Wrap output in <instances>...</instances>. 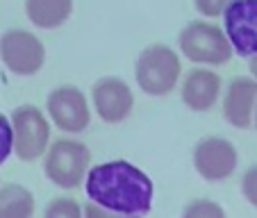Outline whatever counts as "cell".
Wrapping results in <instances>:
<instances>
[{
    "mask_svg": "<svg viewBox=\"0 0 257 218\" xmlns=\"http://www.w3.org/2000/svg\"><path fill=\"white\" fill-rule=\"evenodd\" d=\"M84 189L93 204L114 216H144L153 207V179L125 159H114L89 168Z\"/></svg>",
    "mask_w": 257,
    "mask_h": 218,
    "instance_id": "obj_1",
    "label": "cell"
},
{
    "mask_svg": "<svg viewBox=\"0 0 257 218\" xmlns=\"http://www.w3.org/2000/svg\"><path fill=\"white\" fill-rule=\"evenodd\" d=\"M180 73H182L180 57L175 55V50L162 44L146 48L135 64L137 84L148 96H169L178 84Z\"/></svg>",
    "mask_w": 257,
    "mask_h": 218,
    "instance_id": "obj_2",
    "label": "cell"
},
{
    "mask_svg": "<svg viewBox=\"0 0 257 218\" xmlns=\"http://www.w3.org/2000/svg\"><path fill=\"white\" fill-rule=\"evenodd\" d=\"M91 164V152L82 141L57 139L46 148V177L59 189H78L84 182Z\"/></svg>",
    "mask_w": 257,
    "mask_h": 218,
    "instance_id": "obj_3",
    "label": "cell"
},
{
    "mask_svg": "<svg viewBox=\"0 0 257 218\" xmlns=\"http://www.w3.org/2000/svg\"><path fill=\"white\" fill-rule=\"evenodd\" d=\"M180 50L194 64H207V66L228 64L234 53L223 30L207 21H191L180 32Z\"/></svg>",
    "mask_w": 257,
    "mask_h": 218,
    "instance_id": "obj_4",
    "label": "cell"
},
{
    "mask_svg": "<svg viewBox=\"0 0 257 218\" xmlns=\"http://www.w3.org/2000/svg\"><path fill=\"white\" fill-rule=\"evenodd\" d=\"M12 132H14V152L19 159H39L50 145V123L39 107L21 105L12 114Z\"/></svg>",
    "mask_w": 257,
    "mask_h": 218,
    "instance_id": "obj_5",
    "label": "cell"
},
{
    "mask_svg": "<svg viewBox=\"0 0 257 218\" xmlns=\"http://www.w3.org/2000/svg\"><path fill=\"white\" fill-rule=\"evenodd\" d=\"M0 62L14 75L30 78L44 66L46 48L39 37H34L28 30H7L0 37Z\"/></svg>",
    "mask_w": 257,
    "mask_h": 218,
    "instance_id": "obj_6",
    "label": "cell"
},
{
    "mask_svg": "<svg viewBox=\"0 0 257 218\" xmlns=\"http://www.w3.org/2000/svg\"><path fill=\"white\" fill-rule=\"evenodd\" d=\"M46 109H48L55 125L59 130L68 132V134L84 132L89 127V121H91L87 98L73 84H62V87L53 89L48 100H46Z\"/></svg>",
    "mask_w": 257,
    "mask_h": 218,
    "instance_id": "obj_7",
    "label": "cell"
},
{
    "mask_svg": "<svg viewBox=\"0 0 257 218\" xmlns=\"http://www.w3.org/2000/svg\"><path fill=\"white\" fill-rule=\"evenodd\" d=\"M223 28L234 53L257 55V0H230L223 10Z\"/></svg>",
    "mask_w": 257,
    "mask_h": 218,
    "instance_id": "obj_8",
    "label": "cell"
},
{
    "mask_svg": "<svg viewBox=\"0 0 257 218\" xmlns=\"http://www.w3.org/2000/svg\"><path fill=\"white\" fill-rule=\"evenodd\" d=\"M239 164L237 148L232 141L223 136H207L200 139L194 148V168L207 182H221L234 173Z\"/></svg>",
    "mask_w": 257,
    "mask_h": 218,
    "instance_id": "obj_9",
    "label": "cell"
},
{
    "mask_svg": "<svg viewBox=\"0 0 257 218\" xmlns=\"http://www.w3.org/2000/svg\"><path fill=\"white\" fill-rule=\"evenodd\" d=\"M93 107L102 121L109 125H116L132 114L135 96H132L125 80L102 78L93 84Z\"/></svg>",
    "mask_w": 257,
    "mask_h": 218,
    "instance_id": "obj_10",
    "label": "cell"
},
{
    "mask_svg": "<svg viewBox=\"0 0 257 218\" xmlns=\"http://www.w3.org/2000/svg\"><path fill=\"white\" fill-rule=\"evenodd\" d=\"M257 100V80L252 78H234L228 84L223 96V118L232 127L246 130L252 123Z\"/></svg>",
    "mask_w": 257,
    "mask_h": 218,
    "instance_id": "obj_11",
    "label": "cell"
},
{
    "mask_svg": "<svg viewBox=\"0 0 257 218\" xmlns=\"http://www.w3.org/2000/svg\"><path fill=\"white\" fill-rule=\"evenodd\" d=\"M182 102L191 112H209L221 98V78L207 68H194L185 75L182 82Z\"/></svg>",
    "mask_w": 257,
    "mask_h": 218,
    "instance_id": "obj_12",
    "label": "cell"
},
{
    "mask_svg": "<svg viewBox=\"0 0 257 218\" xmlns=\"http://www.w3.org/2000/svg\"><path fill=\"white\" fill-rule=\"evenodd\" d=\"M30 23L41 30H55L73 14V0H25Z\"/></svg>",
    "mask_w": 257,
    "mask_h": 218,
    "instance_id": "obj_13",
    "label": "cell"
},
{
    "mask_svg": "<svg viewBox=\"0 0 257 218\" xmlns=\"http://www.w3.org/2000/svg\"><path fill=\"white\" fill-rule=\"evenodd\" d=\"M34 213V195L21 184L0 189V218H30Z\"/></svg>",
    "mask_w": 257,
    "mask_h": 218,
    "instance_id": "obj_14",
    "label": "cell"
},
{
    "mask_svg": "<svg viewBox=\"0 0 257 218\" xmlns=\"http://www.w3.org/2000/svg\"><path fill=\"white\" fill-rule=\"evenodd\" d=\"M46 218H80L82 216V207L71 198H57L46 207Z\"/></svg>",
    "mask_w": 257,
    "mask_h": 218,
    "instance_id": "obj_15",
    "label": "cell"
},
{
    "mask_svg": "<svg viewBox=\"0 0 257 218\" xmlns=\"http://www.w3.org/2000/svg\"><path fill=\"white\" fill-rule=\"evenodd\" d=\"M187 218H223V209L212 200H194L189 207H185Z\"/></svg>",
    "mask_w": 257,
    "mask_h": 218,
    "instance_id": "obj_16",
    "label": "cell"
},
{
    "mask_svg": "<svg viewBox=\"0 0 257 218\" xmlns=\"http://www.w3.org/2000/svg\"><path fill=\"white\" fill-rule=\"evenodd\" d=\"M14 150V132H12V121L0 114V164H5Z\"/></svg>",
    "mask_w": 257,
    "mask_h": 218,
    "instance_id": "obj_17",
    "label": "cell"
},
{
    "mask_svg": "<svg viewBox=\"0 0 257 218\" xmlns=\"http://www.w3.org/2000/svg\"><path fill=\"white\" fill-rule=\"evenodd\" d=\"M241 193L252 207H257V166H250V168L243 173L241 177Z\"/></svg>",
    "mask_w": 257,
    "mask_h": 218,
    "instance_id": "obj_18",
    "label": "cell"
},
{
    "mask_svg": "<svg viewBox=\"0 0 257 218\" xmlns=\"http://www.w3.org/2000/svg\"><path fill=\"white\" fill-rule=\"evenodd\" d=\"M230 0H194L196 10L200 12L203 16H207V19H214V16H221L225 10V5H228Z\"/></svg>",
    "mask_w": 257,
    "mask_h": 218,
    "instance_id": "obj_19",
    "label": "cell"
},
{
    "mask_svg": "<svg viewBox=\"0 0 257 218\" xmlns=\"http://www.w3.org/2000/svg\"><path fill=\"white\" fill-rule=\"evenodd\" d=\"M250 73H252V78L257 80V55L250 57Z\"/></svg>",
    "mask_w": 257,
    "mask_h": 218,
    "instance_id": "obj_20",
    "label": "cell"
},
{
    "mask_svg": "<svg viewBox=\"0 0 257 218\" xmlns=\"http://www.w3.org/2000/svg\"><path fill=\"white\" fill-rule=\"evenodd\" d=\"M252 121H255V127H257V100H255V112H252Z\"/></svg>",
    "mask_w": 257,
    "mask_h": 218,
    "instance_id": "obj_21",
    "label": "cell"
}]
</instances>
